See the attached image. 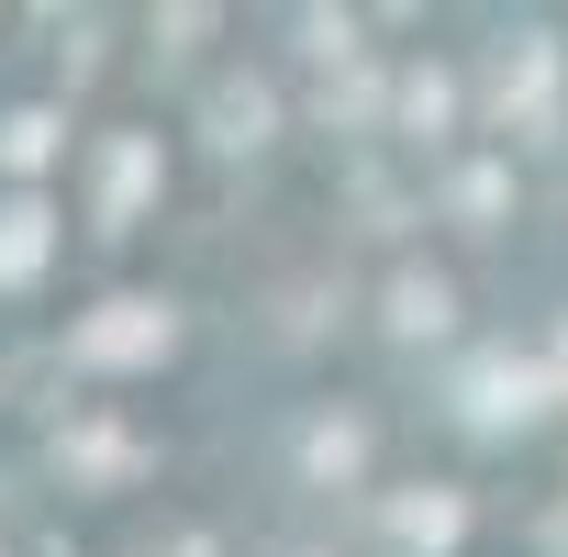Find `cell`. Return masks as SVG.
I'll return each mask as SVG.
<instances>
[{"label": "cell", "instance_id": "cell-13", "mask_svg": "<svg viewBox=\"0 0 568 557\" xmlns=\"http://www.w3.org/2000/svg\"><path fill=\"white\" fill-rule=\"evenodd\" d=\"M402 112H413V123L435 134V123H446V79H413V90H402Z\"/></svg>", "mask_w": 568, "mask_h": 557}, {"label": "cell", "instance_id": "cell-6", "mask_svg": "<svg viewBox=\"0 0 568 557\" xmlns=\"http://www.w3.org/2000/svg\"><path fill=\"white\" fill-rule=\"evenodd\" d=\"M256 134H267V90L256 79H223L212 90V145H256Z\"/></svg>", "mask_w": 568, "mask_h": 557}, {"label": "cell", "instance_id": "cell-10", "mask_svg": "<svg viewBox=\"0 0 568 557\" xmlns=\"http://www.w3.org/2000/svg\"><path fill=\"white\" fill-rule=\"evenodd\" d=\"M390 524H402V546H457V502H446V490H424V502H402Z\"/></svg>", "mask_w": 568, "mask_h": 557}, {"label": "cell", "instance_id": "cell-2", "mask_svg": "<svg viewBox=\"0 0 568 557\" xmlns=\"http://www.w3.org/2000/svg\"><path fill=\"white\" fill-rule=\"evenodd\" d=\"M568 379L557 368H524V357H479L468 368V424H524V413H546Z\"/></svg>", "mask_w": 568, "mask_h": 557}, {"label": "cell", "instance_id": "cell-3", "mask_svg": "<svg viewBox=\"0 0 568 557\" xmlns=\"http://www.w3.org/2000/svg\"><path fill=\"white\" fill-rule=\"evenodd\" d=\"M145 190H156V134H112L101 145V234H123L145 212Z\"/></svg>", "mask_w": 568, "mask_h": 557}, {"label": "cell", "instance_id": "cell-1", "mask_svg": "<svg viewBox=\"0 0 568 557\" xmlns=\"http://www.w3.org/2000/svg\"><path fill=\"white\" fill-rule=\"evenodd\" d=\"M168 346H179L168 302H101V313L68 335V357H79V368H156Z\"/></svg>", "mask_w": 568, "mask_h": 557}, {"label": "cell", "instance_id": "cell-5", "mask_svg": "<svg viewBox=\"0 0 568 557\" xmlns=\"http://www.w3.org/2000/svg\"><path fill=\"white\" fill-rule=\"evenodd\" d=\"M546 90H557V45H535V34H524V45L501 57V79H490V101L535 123V112H546Z\"/></svg>", "mask_w": 568, "mask_h": 557}, {"label": "cell", "instance_id": "cell-12", "mask_svg": "<svg viewBox=\"0 0 568 557\" xmlns=\"http://www.w3.org/2000/svg\"><path fill=\"white\" fill-rule=\"evenodd\" d=\"M357 457H368V435H357V424H313V468H324V479H346Z\"/></svg>", "mask_w": 568, "mask_h": 557}, {"label": "cell", "instance_id": "cell-9", "mask_svg": "<svg viewBox=\"0 0 568 557\" xmlns=\"http://www.w3.org/2000/svg\"><path fill=\"white\" fill-rule=\"evenodd\" d=\"M57 457H68V468H90V479H123V468H145V457H134L123 435H101V424H90V435H57Z\"/></svg>", "mask_w": 568, "mask_h": 557}, {"label": "cell", "instance_id": "cell-4", "mask_svg": "<svg viewBox=\"0 0 568 557\" xmlns=\"http://www.w3.org/2000/svg\"><path fill=\"white\" fill-rule=\"evenodd\" d=\"M45 245H57V212L23 190V201H0V291H23V278L45 267Z\"/></svg>", "mask_w": 568, "mask_h": 557}, {"label": "cell", "instance_id": "cell-7", "mask_svg": "<svg viewBox=\"0 0 568 557\" xmlns=\"http://www.w3.org/2000/svg\"><path fill=\"white\" fill-rule=\"evenodd\" d=\"M390 324H402V335H446V278H435V267L390 278Z\"/></svg>", "mask_w": 568, "mask_h": 557}, {"label": "cell", "instance_id": "cell-11", "mask_svg": "<svg viewBox=\"0 0 568 557\" xmlns=\"http://www.w3.org/2000/svg\"><path fill=\"white\" fill-rule=\"evenodd\" d=\"M501 201H513V179H501V168H457V212H468V223H490Z\"/></svg>", "mask_w": 568, "mask_h": 557}, {"label": "cell", "instance_id": "cell-8", "mask_svg": "<svg viewBox=\"0 0 568 557\" xmlns=\"http://www.w3.org/2000/svg\"><path fill=\"white\" fill-rule=\"evenodd\" d=\"M57 156V112H12V123H0V168H12V179H34Z\"/></svg>", "mask_w": 568, "mask_h": 557}]
</instances>
